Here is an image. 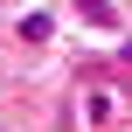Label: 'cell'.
Instances as JSON below:
<instances>
[{
  "label": "cell",
  "mask_w": 132,
  "mask_h": 132,
  "mask_svg": "<svg viewBox=\"0 0 132 132\" xmlns=\"http://www.w3.org/2000/svg\"><path fill=\"white\" fill-rule=\"evenodd\" d=\"M77 111H84V125H111V111H118V104H111V90H84V104H77Z\"/></svg>",
  "instance_id": "cell-1"
},
{
  "label": "cell",
  "mask_w": 132,
  "mask_h": 132,
  "mask_svg": "<svg viewBox=\"0 0 132 132\" xmlns=\"http://www.w3.org/2000/svg\"><path fill=\"white\" fill-rule=\"evenodd\" d=\"M77 14H84L90 28H118V7H111V0H77Z\"/></svg>",
  "instance_id": "cell-2"
},
{
  "label": "cell",
  "mask_w": 132,
  "mask_h": 132,
  "mask_svg": "<svg viewBox=\"0 0 132 132\" xmlns=\"http://www.w3.org/2000/svg\"><path fill=\"white\" fill-rule=\"evenodd\" d=\"M49 35H56V21H49V14H28V21H21V42H35V49H42Z\"/></svg>",
  "instance_id": "cell-3"
},
{
  "label": "cell",
  "mask_w": 132,
  "mask_h": 132,
  "mask_svg": "<svg viewBox=\"0 0 132 132\" xmlns=\"http://www.w3.org/2000/svg\"><path fill=\"white\" fill-rule=\"evenodd\" d=\"M118 56H125V63H132V42H125V49H118Z\"/></svg>",
  "instance_id": "cell-4"
}]
</instances>
